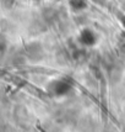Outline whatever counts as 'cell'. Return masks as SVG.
Instances as JSON below:
<instances>
[{"label":"cell","instance_id":"obj_1","mask_svg":"<svg viewBox=\"0 0 125 132\" xmlns=\"http://www.w3.org/2000/svg\"><path fill=\"white\" fill-rule=\"evenodd\" d=\"M70 89H71V86L66 83V80H55L50 83V85H49V92L53 95H64Z\"/></svg>","mask_w":125,"mask_h":132},{"label":"cell","instance_id":"obj_2","mask_svg":"<svg viewBox=\"0 0 125 132\" xmlns=\"http://www.w3.org/2000/svg\"><path fill=\"white\" fill-rule=\"evenodd\" d=\"M27 54L31 59H40L43 57V50L38 43H31L27 47Z\"/></svg>","mask_w":125,"mask_h":132},{"label":"cell","instance_id":"obj_3","mask_svg":"<svg viewBox=\"0 0 125 132\" xmlns=\"http://www.w3.org/2000/svg\"><path fill=\"white\" fill-rule=\"evenodd\" d=\"M80 40H81L82 43H85L87 46H91V45H93L96 42V36H95V34L92 32L91 30H84L81 36H80Z\"/></svg>","mask_w":125,"mask_h":132},{"label":"cell","instance_id":"obj_4","mask_svg":"<svg viewBox=\"0 0 125 132\" xmlns=\"http://www.w3.org/2000/svg\"><path fill=\"white\" fill-rule=\"evenodd\" d=\"M72 57H74L75 61H77V62H84L87 57V54H86V51L85 50H81V48H74L72 50Z\"/></svg>","mask_w":125,"mask_h":132},{"label":"cell","instance_id":"obj_5","mask_svg":"<svg viewBox=\"0 0 125 132\" xmlns=\"http://www.w3.org/2000/svg\"><path fill=\"white\" fill-rule=\"evenodd\" d=\"M86 0H70V6L76 10H82L86 7Z\"/></svg>","mask_w":125,"mask_h":132},{"label":"cell","instance_id":"obj_6","mask_svg":"<svg viewBox=\"0 0 125 132\" xmlns=\"http://www.w3.org/2000/svg\"><path fill=\"white\" fill-rule=\"evenodd\" d=\"M117 50L120 54H125V37H121L117 42Z\"/></svg>","mask_w":125,"mask_h":132},{"label":"cell","instance_id":"obj_7","mask_svg":"<svg viewBox=\"0 0 125 132\" xmlns=\"http://www.w3.org/2000/svg\"><path fill=\"white\" fill-rule=\"evenodd\" d=\"M92 73H93V75L96 77L97 79H101L102 78V73H101V70H99L98 67H92Z\"/></svg>","mask_w":125,"mask_h":132},{"label":"cell","instance_id":"obj_8","mask_svg":"<svg viewBox=\"0 0 125 132\" xmlns=\"http://www.w3.org/2000/svg\"><path fill=\"white\" fill-rule=\"evenodd\" d=\"M120 17H121V22H123V25L125 26V16H124V15H121Z\"/></svg>","mask_w":125,"mask_h":132}]
</instances>
